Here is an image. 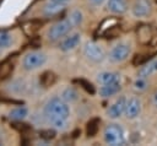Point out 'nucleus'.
Instances as JSON below:
<instances>
[{
	"label": "nucleus",
	"instance_id": "1",
	"mask_svg": "<svg viewBox=\"0 0 157 146\" xmlns=\"http://www.w3.org/2000/svg\"><path fill=\"white\" fill-rule=\"evenodd\" d=\"M69 115H70V108L67 106V102H65L61 97L50 98L44 107V117L47 119H50L54 117L67 119Z\"/></svg>",
	"mask_w": 157,
	"mask_h": 146
},
{
	"label": "nucleus",
	"instance_id": "2",
	"mask_svg": "<svg viewBox=\"0 0 157 146\" xmlns=\"http://www.w3.org/2000/svg\"><path fill=\"white\" fill-rule=\"evenodd\" d=\"M103 139L108 145H124L125 144V135L124 130L119 124H108L103 131Z\"/></svg>",
	"mask_w": 157,
	"mask_h": 146
},
{
	"label": "nucleus",
	"instance_id": "3",
	"mask_svg": "<svg viewBox=\"0 0 157 146\" xmlns=\"http://www.w3.org/2000/svg\"><path fill=\"white\" fill-rule=\"evenodd\" d=\"M74 27V25L71 23L70 20H63L59 21L56 23H54L47 32V37L49 40H58L60 38H63L64 36H66L70 29Z\"/></svg>",
	"mask_w": 157,
	"mask_h": 146
},
{
	"label": "nucleus",
	"instance_id": "4",
	"mask_svg": "<svg viewBox=\"0 0 157 146\" xmlns=\"http://www.w3.org/2000/svg\"><path fill=\"white\" fill-rule=\"evenodd\" d=\"M47 61L45 54L40 52H31L25 55L22 60V66L25 70H36L40 66H43Z\"/></svg>",
	"mask_w": 157,
	"mask_h": 146
},
{
	"label": "nucleus",
	"instance_id": "5",
	"mask_svg": "<svg viewBox=\"0 0 157 146\" xmlns=\"http://www.w3.org/2000/svg\"><path fill=\"white\" fill-rule=\"evenodd\" d=\"M131 53V47L128 43H119L117 45H114L108 55L109 61L112 63H123L124 60H126L129 58Z\"/></svg>",
	"mask_w": 157,
	"mask_h": 146
},
{
	"label": "nucleus",
	"instance_id": "6",
	"mask_svg": "<svg viewBox=\"0 0 157 146\" xmlns=\"http://www.w3.org/2000/svg\"><path fill=\"white\" fill-rule=\"evenodd\" d=\"M83 54L87 59H90L91 61H94V63H99L104 59V50L103 48L94 43V42H87L83 47Z\"/></svg>",
	"mask_w": 157,
	"mask_h": 146
},
{
	"label": "nucleus",
	"instance_id": "7",
	"mask_svg": "<svg viewBox=\"0 0 157 146\" xmlns=\"http://www.w3.org/2000/svg\"><path fill=\"white\" fill-rule=\"evenodd\" d=\"M125 107H126V98L125 97H119L107 109L108 118H110V119H118L119 117H121L125 113Z\"/></svg>",
	"mask_w": 157,
	"mask_h": 146
},
{
	"label": "nucleus",
	"instance_id": "8",
	"mask_svg": "<svg viewBox=\"0 0 157 146\" xmlns=\"http://www.w3.org/2000/svg\"><path fill=\"white\" fill-rule=\"evenodd\" d=\"M141 113V101L137 97H130L126 99V107H125V117L128 119H135Z\"/></svg>",
	"mask_w": 157,
	"mask_h": 146
},
{
	"label": "nucleus",
	"instance_id": "9",
	"mask_svg": "<svg viewBox=\"0 0 157 146\" xmlns=\"http://www.w3.org/2000/svg\"><path fill=\"white\" fill-rule=\"evenodd\" d=\"M151 13V2L148 0H136L132 5V15L135 17H146Z\"/></svg>",
	"mask_w": 157,
	"mask_h": 146
},
{
	"label": "nucleus",
	"instance_id": "10",
	"mask_svg": "<svg viewBox=\"0 0 157 146\" xmlns=\"http://www.w3.org/2000/svg\"><path fill=\"white\" fill-rule=\"evenodd\" d=\"M80 43H81V34L80 33H72L61 40L59 48L63 52H70V50H74L75 48H77Z\"/></svg>",
	"mask_w": 157,
	"mask_h": 146
},
{
	"label": "nucleus",
	"instance_id": "11",
	"mask_svg": "<svg viewBox=\"0 0 157 146\" xmlns=\"http://www.w3.org/2000/svg\"><path fill=\"white\" fill-rule=\"evenodd\" d=\"M96 79H97V82L99 85H108V83L120 81V74L114 72V71H102L97 75Z\"/></svg>",
	"mask_w": 157,
	"mask_h": 146
},
{
	"label": "nucleus",
	"instance_id": "12",
	"mask_svg": "<svg viewBox=\"0 0 157 146\" xmlns=\"http://www.w3.org/2000/svg\"><path fill=\"white\" fill-rule=\"evenodd\" d=\"M121 86H120V81L118 82H113V83H108V85H102L99 87V96L103 98H108L114 96L115 93H118L120 91Z\"/></svg>",
	"mask_w": 157,
	"mask_h": 146
},
{
	"label": "nucleus",
	"instance_id": "13",
	"mask_svg": "<svg viewBox=\"0 0 157 146\" xmlns=\"http://www.w3.org/2000/svg\"><path fill=\"white\" fill-rule=\"evenodd\" d=\"M157 71V59L153 60H148L145 64H142V66L139 70V76L140 77H145L147 79L148 76H151L152 74H155Z\"/></svg>",
	"mask_w": 157,
	"mask_h": 146
},
{
	"label": "nucleus",
	"instance_id": "14",
	"mask_svg": "<svg viewBox=\"0 0 157 146\" xmlns=\"http://www.w3.org/2000/svg\"><path fill=\"white\" fill-rule=\"evenodd\" d=\"M108 10L113 13H124L128 10V5L124 0H108Z\"/></svg>",
	"mask_w": 157,
	"mask_h": 146
},
{
	"label": "nucleus",
	"instance_id": "15",
	"mask_svg": "<svg viewBox=\"0 0 157 146\" xmlns=\"http://www.w3.org/2000/svg\"><path fill=\"white\" fill-rule=\"evenodd\" d=\"M65 9V2H56V1H50L44 6V15L45 16H54L63 11Z\"/></svg>",
	"mask_w": 157,
	"mask_h": 146
},
{
	"label": "nucleus",
	"instance_id": "16",
	"mask_svg": "<svg viewBox=\"0 0 157 146\" xmlns=\"http://www.w3.org/2000/svg\"><path fill=\"white\" fill-rule=\"evenodd\" d=\"M28 115V109L26 107H16L9 112L10 119L13 120H22Z\"/></svg>",
	"mask_w": 157,
	"mask_h": 146
},
{
	"label": "nucleus",
	"instance_id": "17",
	"mask_svg": "<svg viewBox=\"0 0 157 146\" xmlns=\"http://www.w3.org/2000/svg\"><path fill=\"white\" fill-rule=\"evenodd\" d=\"M61 98L65 101V102H75L77 98H78V94L77 92L72 88V87H66L63 92H61Z\"/></svg>",
	"mask_w": 157,
	"mask_h": 146
},
{
	"label": "nucleus",
	"instance_id": "18",
	"mask_svg": "<svg viewBox=\"0 0 157 146\" xmlns=\"http://www.w3.org/2000/svg\"><path fill=\"white\" fill-rule=\"evenodd\" d=\"M48 121H49L55 129H58V130H64V129L66 128V125H67L66 119H65V118H60V117L50 118V119H48Z\"/></svg>",
	"mask_w": 157,
	"mask_h": 146
},
{
	"label": "nucleus",
	"instance_id": "19",
	"mask_svg": "<svg viewBox=\"0 0 157 146\" xmlns=\"http://www.w3.org/2000/svg\"><path fill=\"white\" fill-rule=\"evenodd\" d=\"M13 39L9 32H0V48H9L11 47Z\"/></svg>",
	"mask_w": 157,
	"mask_h": 146
},
{
	"label": "nucleus",
	"instance_id": "20",
	"mask_svg": "<svg viewBox=\"0 0 157 146\" xmlns=\"http://www.w3.org/2000/svg\"><path fill=\"white\" fill-rule=\"evenodd\" d=\"M98 129H99V120L98 119L94 118L87 123V135L88 136H94L97 134Z\"/></svg>",
	"mask_w": 157,
	"mask_h": 146
},
{
	"label": "nucleus",
	"instance_id": "21",
	"mask_svg": "<svg viewBox=\"0 0 157 146\" xmlns=\"http://www.w3.org/2000/svg\"><path fill=\"white\" fill-rule=\"evenodd\" d=\"M39 81H40V83L43 86L48 87V86H50V85H53L55 82V75L53 72H50V71H47V72H44L42 75V77H40Z\"/></svg>",
	"mask_w": 157,
	"mask_h": 146
},
{
	"label": "nucleus",
	"instance_id": "22",
	"mask_svg": "<svg viewBox=\"0 0 157 146\" xmlns=\"http://www.w3.org/2000/svg\"><path fill=\"white\" fill-rule=\"evenodd\" d=\"M134 88L136 90V91H145L146 88H147V81H146V79L145 77H137L135 81H134Z\"/></svg>",
	"mask_w": 157,
	"mask_h": 146
},
{
	"label": "nucleus",
	"instance_id": "23",
	"mask_svg": "<svg viewBox=\"0 0 157 146\" xmlns=\"http://www.w3.org/2000/svg\"><path fill=\"white\" fill-rule=\"evenodd\" d=\"M139 38L141 42H147L151 38V33H150V27L148 26H142L139 31Z\"/></svg>",
	"mask_w": 157,
	"mask_h": 146
},
{
	"label": "nucleus",
	"instance_id": "24",
	"mask_svg": "<svg viewBox=\"0 0 157 146\" xmlns=\"http://www.w3.org/2000/svg\"><path fill=\"white\" fill-rule=\"evenodd\" d=\"M69 20L71 21V23H72L74 26L80 25V23L82 22V12H81V11H78V10L72 11V12H71V15H70V18H69Z\"/></svg>",
	"mask_w": 157,
	"mask_h": 146
},
{
	"label": "nucleus",
	"instance_id": "25",
	"mask_svg": "<svg viewBox=\"0 0 157 146\" xmlns=\"http://www.w3.org/2000/svg\"><path fill=\"white\" fill-rule=\"evenodd\" d=\"M152 103H153V106L157 107V92H155V93L152 94Z\"/></svg>",
	"mask_w": 157,
	"mask_h": 146
},
{
	"label": "nucleus",
	"instance_id": "26",
	"mask_svg": "<svg viewBox=\"0 0 157 146\" xmlns=\"http://www.w3.org/2000/svg\"><path fill=\"white\" fill-rule=\"evenodd\" d=\"M90 2H91L92 5H96V6H97V5H101V4L103 2V0H90Z\"/></svg>",
	"mask_w": 157,
	"mask_h": 146
},
{
	"label": "nucleus",
	"instance_id": "27",
	"mask_svg": "<svg viewBox=\"0 0 157 146\" xmlns=\"http://www.w3.org/2000/svg\"><path fill=\"white\" fill-rule=\"evenodd\" d=\"M50 1H56V2H66L69 0H50Z\"/></svg>",
	"mask_w": 157,
	"mask_h": 146
},
{
	"label": "nucleus",
	"instance_id": "28",
	"mask_svg": "<svg viewBox=\"0 0 157 146\" xmlns=\"http://www.w3.org/2000/svg\"><path fill=\"white\" fill-rule=\"evenodd\" d=\"M0 54H1V48H0Z\"/></svg>",
	"mask_w": 157,
	"mask_h": 146
}]
</instances>
